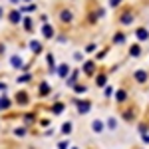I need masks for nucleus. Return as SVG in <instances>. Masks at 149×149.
<instances>
[{
	"label": "nucleus",
	"mask_w": 149,
	"mask_h": 149,
	"mask_svg": "<svg viewBox=\"0 0 149 149\" xmlns=\"http://www.w3.org/2000/svg\"><path fill=\"white\" fill-rule=\"evenodd\" d=\"M92 131L93 133H103V131H105V121H102V119H93L92 121Z\"/></svg>",
	"instance_id": "f257e3e1"
},
{
	"label": "nucleus",
	"mask_w": 149,
	"mask_h": 149,
	"mask_svg": "<svg viewBox=\"0 0 149 149\" xmlns=\"http://www.w3.org/2000/svg\"><path fill=\"white\" fill-rule=\"evenodd\" d=\"M135 36H137V40H149V30H145V28H137L135 30Z\"/></svg>",
	"instance_id": "f03ea898"
},
{
	"label": "nucleus",
	"mask_w": 149,
	"mask_h": 149,
	"mask_svg": "<svg viewBox=\"0 0 149 149\" xmlns=\"http://www.w3.org/2000/svg\"><path fill=\"white\" fill-rule=\"evenodd\" d=\"M22 64H24V62H22V58H20V56H12L10 58V66H12V68H22Z\"/></svg>",
	"instance_id": "7ed1b4c3"
},
{
	"label": "nucleus",
	"mask_w": 149,
	"mask_h": 149,
	"mask_svg": "<svg viewBox=\"0 0 149 149\" xmlns=\"http://www.w3.org/2000/svg\"><path fill=\"white\" fill-rule=\"evenodd\" d=\"M133 76H135V81H139V84H143V81L147 80V74H145L143 70H137V72H135Z\"/></svg>",
	"instance_id": "20e7f679"
},
{
	"label": "nucleus",
	"mask_w": 149,
	"mask_h": 149,
	"mask_svg": "<svg viewBox=\"0 0 149 149\" xmlns=\"http://www.w3.org/2000/svg\"><path fill=\"white\" fill-rule=\"evenodd\" d=\"M117 125H119V121H117L115 117H109V119H107V125H105V127L113 131V129H117Z\"/></svg>",
	"instance_id": "39448f33"
},
{
	"label": "nucleus",
	"mask_w": 149,
	"mask_h": 149,
	"mask_svg": "<svg viewBox=\"0 0 149 149\" xmlns=\"http://www.w3.org/2000/svg\"><path fill=\"white\" fill-rule=\"evenodd\" d=\"M20 18H22V16H20V12H16V10L10 12V22L12 24H18V22H20Z\"/></svg>",
	"instance_id": "423d86ee"
},
{
	"label": "nucleus",
	"mask_w": 149,
	"mask_h": 149,
	"mask_svg": "<svg viewBox=\"0 0 149 149\" xmlns=\"http://www.w3.org/2000/svg\"><path fill=\"white\" fill-rule=\"evenodd\" d=\"M68 72H70L68 64H62V66H60V70H58V76H60V78H66V74H68Z\"/></svg>",
	"instance_id": "0eeeda50"
},
{
	"label": "nucleus",
	"mask_w": 149,
	"mask_h": 149,
	"mask_svg": "<svg viewBox=\"0 0 149 149\" xmlns=\"http://www.w3.org/2000/svg\"><path fill=\"white\" fill-rule=\"evenodd\" d=\"M44 38H54V28L52 26H44Z\"/></svg>",
	"instance_id": "6e6552de"
},
{
	"label": "nucleus",
	"mask_w": 149,
	"mask_h": 149,
	"mask_svg": "<svg viewBox=\"0 0 149 149\" xmlns=\"http://www.w3.org/2000/svg\"><path fill=\"white\" fill-rule=\"evenodd\" d=\"M30 48H32V52L38 54V52L42 50V44H40V42H36V40H32V42H30Z\"/></svg>",
	"instance_id": "1a4fd4ad"
},
{
	"label": "nucleus",
	"mask_w": 149,
	"mask_h": 149,
	"mask_svg": "<svg viewBox=\"0 0 149 149\" xmlns=\"http://www.w3.org/2000/svg\"><path fill=\"white\" fill-rule=\"evenodd\" d=\"M88 111H90V102H81L80 103V113H88Z\"/></svg>",
	"instance_id": "9d476101"
},
{
	"label": "nucleus",
	"mask_w": 149,
	"mask_h": 149,
	"mask_svg": "<svg viewBox=\"0 0 149 149\" xmlns=\"http://www.w3.org/2000/svg\"><path fill=\"white\" fill-rule=\"evenodd\" d=\"M62 20H64V22H72V14H70V10H64V14H62Z\"/></svg>",
	"instance_id": "9b49d317"
},
{
	"label": "nucleus",
	"mask_w": 149,
	"mask_h": 149,
	"mask_svg": "<svg viewBox=\"0 0 149 149\" xmlns=\"http://www.w3.org/2000/svg\"><path fill=\"white\" fill-rule=\"evenodd\" d=\"M72 127H74V125H72V121H68L66 125L62 127V133H70V131H72Z\"/></svg>",
	"instance_id": "f8f14e48"
},
{
	"label": "nucleus",
	"mask_w": 149,
	"mask_h": 149,
	"mask_svg": "<svg viewBox=\"0 0 149 149\" xmlns=\"http://www.w3.org/2000/svg\"><path fill=\"white\" fill-rule=\"evenodd\" d=\"M123 40H125V36H123V34H117V36H113V42H119V44H121Z\"/></svg>",
	"instance_id": "ddd939ff"
},
{
	"label": "nucleus",
	"mask_w": 149,
	"mask_h": 149,
	"mask_svg": "<svg viewBox=\"0 0 149 149\" xmlns=\"http://www.w3.org/2000/svg\"><path fill=\"white\" fill-rule=\"evenodd\" d=\"M48 64L54 68V64H56V62H54V54H48Z\"/></svg>",
	"instance_id": "4468645a"
},
{
	"label": "nucleus",
	"mask_w": 149,
	"mask_h": 149,
	"mask_svg": "<svg viewBox=\"0 0 149 149\" xmlns=\"http://www.w3.org/2000/svg\"><path fill=\"white\" fill-rule=\"evenodd\" d=\"M131 56H139V46H133V48H131Z\"/></svg>",
	"instance_id": "2eb2a0df"
},
{
	"label": "nucleus",
	"mask_w": 149,
	"mask_h": 149,
	"mask_svg": "<svg viewBox=\"0 0 149 149\" xmlns=\"http://www.w3.org/2000/svg\"><path fill=\"white\" fill-rule=\"evenodd\" d=\"M74 58H76V60H78V62H80L81 58H84V54H81V52H76V54H74Z\"/></svg>",
	"instance_id": "dca6fc26"
},
{
	"label": "nucleus",
	"mask_w": 149,
	"mask_h": 149,
	"mask_svg": "<svg viewBox=\"0 0 149 149\" xmlns=\"http://www.w3.org/2000/svg\"><path fill=\"white\" fill-rule=\"evenodd\" d=\"M103 84H105V78H103V76H102V78H97V86H103Z\"/></svg>",
	"instance_id": "f3484780"
},
{
	"label": "nucleus",
	"mask_w": 149,
	"mask_h": 149,
	"mask_svg": "<svg viewBox=\"0 0 149 149\" xmlns=\"http://www.w3.org/2000/svg\"><path fill=\"white\" fill-rule=\"evenodd\" d=\"M141 141H143V143H149V135H143V137H141Z\"/></svg>",
	"instance_id": "a211bd4d"
},
{
	"label": "nucleus",
	"mask_w": 149,
	"mask_h": 149,
	"mask_svg": "<svg viewBox=\"0 0 149 149\" xmlns=\"http://www.w3.org/2000/svg\"><path fill=\"white\" fill-rule=\"evenodd\" d=\"M2 18H4V10L0 8V20H2Z\"/></svg>",
	"instance_id": "6ab92c4d"
},
{
	"label": "nucleus",
	"mask_w": 149,
	"mask_h": 149,
	"mask_svg": "<svg viewBox=\"0 0 149 149\" xmlns=\"http://www.w3.org/2000/svg\"><path fill=\"white\" fill-rule=\"evenodd\" d=\"M10 2H18V0H10Z\"/></svg>",
	"instance_id": "aec40b11"
},
{
	"label": "nucleus",
	"mask_w": 149,
	"mask_h": 149,
	"mask_svg": "<svg viewBox=\"0 0 149 149\" xmlns=\"http://www.w3.org/2000/svg\"><path fill=\"white\" fill-rule=\"evenodd\" d=\"M72 149H80V147H72Z\"/></svg>",
	"instance_id": "412c9836"
}]
</instances>
